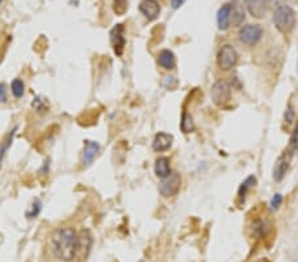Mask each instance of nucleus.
<instances>
[{
  "mask_svg": "<svg viewBox=\"0 0 298 262\" xmlns=\"http://www.w3.org/2000/svg\"><path fill=\"white\" fill-rule=\"evenodd\" d=\"M194 121H192V118H191V115H188L187 113H183V116H182V121H181V129L183 132H191V131H194Z\"/></svg>",
  "mask_w": 298,
  "mask_h": 262,
  "instance_id": "nucleus-20",
  "label": "nucleus"
},
{
  "mask_svg": "<svg viewBox=\"0 0 298 262\" xmlns=\"http://www.w3.org/2000/svg\"><path fill=\"white\" fill-rule=\"evenodd\" d=\"M273 23L280 32L289 33L296 25V14L289 5H281L274 11Z\"/></svg>",
  "mask_w": 298,
  "mask_h": 262,
  "instance_id": "nucleus-2",
  "label": "nucleus"
},
{
  "mask_svg": "<svg viewBox=\"0 0 298 262\" xmlns=\"http://www.w3.org/2000/svg\"><path fill=\"white\" fill-rule=\"evenodd\" d=\"M172 135L170 134H166V132H159L154 138V142H152V148L154 151H158V152H162V151L168 150L172 145Z\"/></svg>",
  "mask_w": 298,
  "mask_h": 262,
  "instance_id": "nucleus-12",
  "label": "nucleus"
},
{
  "mask_svg": "<svg viewBox=\"0 0 298 262\" xmlns=\"http://www.w3.org/2000/svg\"><path fill=\"white\" fill-rule=\"evenodd\" d=\"M12 135H14V132L10 134L8 139L5 141V143H3V145L0 146V164H1V162H3V158H4V155H5V151L8 150V147L11 146V142H12Z\"/></svg>",
  "mask_w": 298,
  "mask_h": 262,
  "instance_id": "nucleus-23",
  "label": "nucleus"
},
{
  "mask_svg": "<svg viewBox=\"0 0 298 262\" xmlns=\"http://www.w3.org/2000/svg\"><path fill=\"white\" fill-rule=\"evenodd\" d=\"M127 8H129V0H114L113 1V10L118 16L126 14Z\"/></svg>",
  "mask_w": 298,
  "mask_h": 262,
  "instance_id": "nucleus-19",
  "label": "nucleus"
},
{
  "mask_svg": "<svg viewBox=\"0 0 298 262\" xmlns=\"http://www.w3.org/2000/svg\"><path fill=\"white\" fill-rule=\"evenodd\" d=\"M139 11L149 21H152L161 14V5L157 0H142L139 4Z\"/></svg>",
  "mask_w": 298,
  "mask_h": 262,
  "instance_id": "nucleus-9",
  "label": "nucleus"
},
{
  "mask_svg": "<svg viewBox=\"0 0 298 262\" xmlns=\"http://www.w3.org/2000/svg\"><path fill=\"white\" fill-rule=\"evenodd\" d=\"M40 209H41V205H40L39 201H36V203L32 205V209H31V212H28V213H27V216H28L30 218L36 217V216L40 213Z\"/></svg>",
  "mask_w": 298,
  "mask_h": 262,
  "instance_id": "nucleus-25",
  "label": "nucleus"
},
{
  "mask_svg": "<svg viewBox=\"0 0 298 262\" xmlns=\"http://www.w3.org/2000/svg\"><path fill=\"white\" fill-rule=\"evenodd\" d=\"M154 171L158 178L165 179L168 175L171 174V168H170V160L167 158H159L155 160V165H154Z\"/></svg>",
  "mask_w": 298,
  "mask_h": 262,
  "instance_id": "nucleus-15",
  "label": "nucleus"
},
{
  "mask_svg": "<svg viewBox=\"0 0 298 262\" xmlns=\"http://www.w3.org/2000/svg\"><path fill=\"white\" fill-rule=\"evenodd\" d=\"M254 183H256V179H254L253 176H249L248 179L245 180L244 183L241 184V187H240V189H239V197H240V199H245V196H247V194H248V191L252 188V185H253Z\"/></svg>",
  "mask_w": 298,
  "mask_h": 262,
  "instance_id": "nucleus-21",
  "label": "nucleus"
},
{
  "mask_svg": "<svg viewBox=\"0 0 298 262\" xmlns=\"http://www.w3.org/2000/svg\"><path fill=\"white\" fill-rule=\"evenodd\" d=\"M237 60H239V56H237V52L236 49L232 47V45H224L221 47L217 53V65L221 70H231V69L235 66L237 64Z\"/></svg>",
  "mask_w": 298,
  "mask_h": 262,
  "instance_id": "nucleus-3",
  "label": "nucleus"
},
{
  "mask_svg": "<svg viewBox=\"0 0 298 262\" xmlns=\"http://www.w3.org/2000/svg\"><path fill=\"white\" fill-rule=\"evenodd\" d=\"M158 63H159V65H161L162 68L165 69H174L175 68V56H174V53H172L171 50H168V49H165V50H162L161 53H159V58H158Z\"/></svg>",
  "mask_w": 298,
  "mask_h": 262,
  "instance_id": "nucleus-16",
  "label": "nucleus"
},
{
  "mask_svg": "<svg viewBox=\"0 0 298 262\" xmlns=\"http://www.w3.org/2000/svg\"><path fill=\"white\" fill-rule=\"evenodd\" d=\"M247 10L253 17L261 19L266 12V0H244Z\"/></svg>",
  "mask_w": 298,
  "mask_h": 262,
  "instance_id": "nucleus-11",
  "label": "nucleus"
},
{
  "mask_svg": "<svg viewBox=\"0 0 298 262\" xmlns=\"http://www.w3.org/2000/svg\"><path fill=\"white\" fill-rule=\"evenodd\" d=\"M281 203H282V196L280 194H276L273 196L272 201H270V207H272V209H279Z\"/></svg>",
  "mask_w": 298,
  "mask_h": 262,
  "instance_id": "nucleus-24",
  "label": "nucleus"
},
{
  "mask_svg": "<svg viewBox=\"0 0 298 262\" xmlns=\"http://www.w3.org/2000/svg\"><path fill=\"white\" fill-rule=\"evenodd\" d=\"M184 1H186V0H171V7L174 10H176V8H179Z\"/></svg>",
  "mask_w": 298,
  "mask_h": 262,
  "instance_id": "nucleus-28",
  "label": "nucleus"
},
{
  "mask_svg": "<svg viewBox=\"0 0 298 262\" xmlns=\"http://www.w3.org/2000/svg\"><path fill=\"white\" fill-rule=\"evenodd\" d=\"M293 118H294V113L292 112V109H288L286 113H285V121L288 122V123H290V122L293 121Z\"/></svg>",
  "mask_w": 298,
  "mask_h": 262,
  "instance_id": "nucleus-27",
  "label": "nucleus"
},
{
  "mask_svg": "<svg viewBox=\"0 0 298 262\" xmlns=\"http://www.w3.org/2000/svg\"><path fill=\"white\" fill-rule=\"evenodd\" d=\"M217 25L219 29L225 31L231 27V8L230 4H224L217 12Z\"/></svg>",
  "mask_w": 298,
  "mask_h": 262,
  "instance_id": "nucleus-14",
  "label": "nucleus"
},
{
  "mask_svg": "<svg viewBox=\"0 0 298 262\" xmlns=\"http://www.w3.org/2000/svg\"><path fill=\"white\" fill-rule=\"evenodd\" d=\"M11 92L14 94V97L21 98L24 96V82L20 80V78H16L11 83Z\"/></svg>",
  "mask_w": 298,
  "mask_h": 262,
  "instance_id": "nucleus-18",
  "label": "nucleus"
},
{
  "mask_svg": "<svg viewBox=\"0 0 298 262\" xmlns=\"http://www.w3.org/2000/svg\"><path fill=\"white\" fill-rule=\"evenodd\" d=\"M231 8V25L239 27L243 24L245 19V12L243 4H240L239 0H232L228 3Z\"/></svg>",
  "mask_w": 298,
  "mask_h": 262,
  "instance_id": "nucleus-10",
  "label": "nucleus"
},
{
  "mask_svg": "<svg viewBox=\"0 0 298 262\" xmlns=\"http://www.w3.org/2000/svg\"><path fill=\"white\" fill-rule=\"evenodd\" d=\"M211 97H212V101L217 106H224L227 105L231 99V87L228 83L220 80V81H216L212 87H211Z\"/></svg>",
  "mask_w": 298,
  "mask_h": 262,
  "instance_id": "nucleus-4",
  "label": "nucleus"
},
{
  "mask_svg": "<svg viewBox=\"0 0 298 262\" xmlns=\"http://www.w3.org/2000/svg\"><path fill=\"white\" fill-rule=\"evenodd\" d=\"M1 3H3V0H0V4H1Z\"/></svg>",
  "mask_w": 298,
  "mask_h": 262,
  "instance_id": "nucleus-29",
  "label": "nucleus"
},
{
  "mask_svg": "<svg viewBox=\"0 0 298 262\" xmlns=\"http://www.w3.org/2000/svg\"><path fill=\"white\" fill-rule=\"evenodd\" d=\"M261 37H263V28L257 24L244 25L239 32L240 41L249 47L256 45L261 40Z\"/></svg>",
  "mask_w": 298,
  "mask_h": 262,
  "instance_id": "nucleus-5",
  "label": "nucleus"
},
{
  "mask_svg": "<svg viewBox=\"0 0 298 262\" xmlns=\"http://www.w3.org/2000/svg\"><path fill=\"white\" fill-rule=\"evenodd\" d=\"M298 148V125L294 129V132L292 138H290V145H289V151L294 152Z\"/></svg>",
  "mask_w": 298,
  "mask_h": 262,
  "instance_id": "nucleus-22",
  "label": "nucleus"
},
{
  "mask_svg": "<svg viewBox=\"0 0 298 262\" xmlns=\"http://www.w3.org/2000/svg\"><path fill=\"white\" fill-rule=\"evenodd\" d=\"M182 179L178 174H170L159 184V192L163 197H172L181 188Z\"/></svg>",
  "mask_w": 298,
  "mask_h": 262,
  "instance_id": "nucleus-6",
  "label": "nucleus"
},
{
  "mask_svg": "<svg viewBox=\"0 0 298 262\" xmlns=\"http://www.w3.org/2000/svg\"><path fill=\"white\" fill-rule=\"evenodd\" d=\"M54 257L64 262H70L79 253V236L73 228H61L52 237Z\"/></svg>",
  "mask_w": 298,
  "mask_h": 262,
  "instance_id": "nucleus-1",
  "label": "nucleus"
},
{
  "mask_svg": "<svg viewBox=\"0 0 298 262\" xmlns=\"http://www.w3.org/2000/svg\"><path fill=\"white\" fill-rule=\"evenodd\" d=\"M98 151H99V145H98L97 142H92V141L86 142L83 154V164H90V163L94 160V158L97 156Z\"/></svg>",
  "mask_w": 298,
  "mask_h": 262,
  "instance_id": "nucleus-13",
  "label": "nucleus"
},
{
  "mask_svg": "<svg viewBox=\"0 0 298 262\" xmlns=\"http://www.w3.org/2000/svg\"><path fill=\"white\" fill-rule=\"evenodd\" d=\"M293 152L290 151H285L282 155L279 156V159L276 160V164L273 167V179L276 181H281L283 179V176L286 175V171L289 170L290 165V160H292Z\"/></svg>",
  "mask_w": 298,
  "mask_h": 262,
  "instance_id": "nucleus-7",
  "label": "nucleus"
},
{
  "mask_svg": "<svg viewBox=\"0 0 298 262\" xmlns=\"http://www.w3.org/2000/svg\"><path fill=\"white\" fill-rule=\"evenodd\" d=\"M123 25L117 24L110 32V41H112L113 49L114 53L117 56H122L123 50H125V44H126V39H125V33H123Z\"/></svg>",
  "mask_w": 298,
  "mask_h": 262,
  "instance_id": "nucleus-8",
  "label": "nucleus"
},
{
  "mask_svg": "<svg viewBox=\"0 0 298 262\" xmlns=\"http://www.w3.org/2000/svg\"><path fill=\"white\" fill-rule=\"evenodd\" d=\"M7 101V89H5L4 83L0 85V102Z\"/></svg>",
  "mask_w": 298,
  "mask_h": 262,
  "instance_id": "nucleus-26",
  "label": "nucleus"
},
{
  "mask_svg": "<svg viewBox=\"0 0 298 262\" xmlns=\"http://www.w3.org/2000/svg\"><path fill=\"white\" fill-rule=\"evenodd\" d=\"M90 245H92V237H90V234H89L88 230H83V232H81V236L79 237V250H81V253L85 254V257L88 256Z\"/></svg>",
  "mask_w": 298,
  "mask_h": 262,
  "instance_id": "nucleus-17",
  "label": "nucleus"
}]
</instances>
